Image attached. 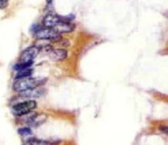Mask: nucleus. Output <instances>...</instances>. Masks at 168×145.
<instances>
[{
    "label": "nucleus",
    "mask_w": 168,
    "mask_h": 145,
    "mask_svg": "<svg viewBox=\"0 0 168 145\" xmlns=\"http://www.w3.org/2000/svg\"><path fill=\"white\" fill-rule=\"evenodd\" d=\"M47 120V116L44 114H36L33 113L29 116L26 120V122L32 126H37L44 123Z\"/></svg>",
    "instance_id": "6"
},
{
    "label": "nucleus",
    "mask_w": 168,
    "mask_h": 145,
    "mask_svg": "<svg viewBox=\"0 0 168 145\" xmlns=\"http://www.w3.org/2000/svg\"><path fill=\"white\" fill-rule=\"evenodd\" d=\"M43 91L41 89H36L33 88V89L27 90L23 92H20L21 93V96L23 98H38L42 95Z\"/></svg>",
    "instance_id": "8"
},
{
    "label": "nucleus",
    "mask_w": 168,
    "mask_h": 145,
    "mask_svg": "<svg viewBox=\"0 0 168 145\" xmlns=\"http://www.w3.org/2000/svg\"><path fill=\"white\" fill-rule=\"evenodd\" d=\"M31 74H32V69H30V68H23L21 69V70H19V71H18L16 78H17V79L27 78V77H30V75Z\"/></svg>",
    "instance_id": "9"
},
{
    "label": "nucleus",
    "mask_w": 168,
    "mask_h": 145,
    "mask_svg": "<svg viewBox=\"0 0 168 145\" xmlns=\"http://www.w3.org/2000/svg\"><path fill=\"white\" fill-rule=\"evenodd\" d=\"M40 50L37 47L33 46L27 48L23 51L20 56V64L30 66L33 63V60L34 59L36 56L38 55Z\"/></svg>",
    "instance_id": "4"
},
{
    "label": "nucleus",
    "mask_w": 168,
    "mask_h": 145,
    "mask_svg": "<svg viewBox=\"0 0 168 145\" xmlns=\"http://www.w3.org/2000/svg\"><path fill=\"white\" fill-rule=\"evenodd\" d=\"M47 2L48 3H50V2H52V0H47Z\"/></svg>",
    "instance_id": "13"
},
{
    "label": "nucleus",
    "mask_w": 168,
    "mask_h": 145,
    "mask_svg": "<svg viewBox=\"0 0 168 145\" xmlns=\"http://www.w3.org/2000/svg\"><path fill=\"white\" fill-rule=\"evenodd\" d=\"M18 133H19V135L21 136H29L32 134V130L30 129V128L27 127H23V128H20L18 130Z\"/></svg>",
    "instance_id": "11"
},
{
    "label": "nucleus",
    "mask_w": 168,
    "mask_h": 145,
    "mask_svg": "<svg viewBox=\"0 0 168 145\" xmlns=\"http://www.w3.org/2000/svg\"><path fill=\"white\" fill-rule=\"evenodd\" d=\"M75 29V25L71 23H67V22H61L59 24H57L54 30L57 31L58 33H70L74 30Z\"/></svg>",
    "instance_id": "7"
},
{
    "label": "nucleus",
    "mask_w": 168,
    "mask_h": 145,
    "mask_svg": "<svg viewBox=\"0 0 168 145\" xmlns=\"http://www.w3.org/2000/svg\"><path fill=\"white\" fill-rule=\"evenodd\" d=\"M8 4V0H0V9L6 8Z\"/></svg>",
    "instance_id": "12"
},
{
    "label": "nucleus",
    "mask_w": 168,
    "mask_h": 145,
    "mask_svg": "<svg viewBox=\"0 0 168 145\" xmlns=\"http://www.w3.org/2000/svg\"><path fill=\"white\" fill-rule=\"evenodd\" d=\"M28 143L30 145H54V144L50 141H47L44 140H40L37 138H30L29 139Z\"/></svg>",
    "instance_id": "10"
},
{
    "label": "nucleus",
    "mask_w": 168,
    "mask_h": 145,
    "mask_svg": "<svg viewBox=\"0 0 168 145\" xmlns=\"http://www.w3.org/2000/svg\"><path fill=\"white\" fill-rule=\"evenodd\" d=\"M35 36L39 40H50L53 41H60L61 36L60 33L51 28H38L35 30Z\"/></svg>",
    "instance_id": "2"
},
{
    "label": "nucleus",
    "mask_w": 168,
    "mask_h": 145,
    "mask_svg": "<svg viewBox=\"0 0 168 145\" xmlns=\"http://www.w3.org/2000/svg\"><path fill=\"white\" fill-rule=\"evenodd\" d=\"M36 107V103L33 100H28V101L19 103L13 107V113L18 117H22L27 113H30L33 109Z\"/></svg>",
    "instance_id": "3"
},
{
    "label": "nucleus",
    "mask_w": 168,
    "mask_h": 145,
    "mask_svg": "<svg viewBox=\"0 0 168 145\" xmlns=\"http://www.w3.org/2000/svg\"><path fill=\"white\" fill-rule=\"evenodd\" d=\"M50 59L53 61H61L66 59L67 57V51L65 49H51L48 53Z\"/></svg>",
    "instance_id": "5"
},
{
    "label": "nucleus",
    "mask_w": 168,
    "mask_h": 145,
    "mask_svg": "<svg viewBox=\"0 0 168 145\" xmlns=\"http://www.w3.org/2000/svg\"><path fill=\"white\" fill-rule=\"evenodd\" d=\"M46 82V79L39 78H19L13 84V89L16 92H23L27 90L33 89L41 86Z\"/></svg>",
    "instance_id": "1"
}]
</instances>
